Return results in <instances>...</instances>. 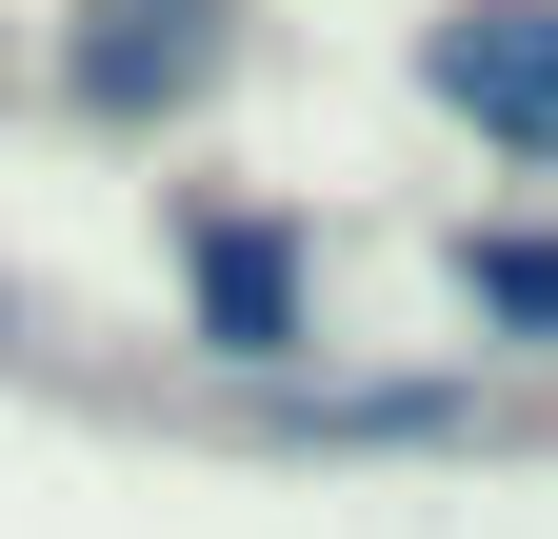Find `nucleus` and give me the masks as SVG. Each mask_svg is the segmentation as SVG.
I'll return each mask as SVG.
<instances>
[{
  "instance_id": "obj_1",
  "label": "nucleus",
  "mask_w": 558,
  "mask_h": 539,
  "mask_svg": "<svg viewBox=\"0 0 558 539\" xmlns=\"http://www.w3.org/2000/svg\"><path fill=\"white\" fill-rule=\"evenodd\" d=\"M220 60H240V0H81L60 21V100L81 120H180Z\"/></svg>"
},
{
  "instance_id": "obj_5",
  "label": "nucleus",
  "mask_w": 558,
  "mask_h": 539,
  "mask_svg": "<svg viewBox=\"0 0 558 539\" xmlns=\"http://www.w3.org/2000/svg\"><path fill=\"white\" fill-rule=\"evenodd\" d=\"M459 280H478V320H499V340H558V240H538V220H478Z\"/></svg>"
},
{
  "instance_id": "obj_3",
  "label": "nucleus",
  "mask_w": 558,
  "mask_h": 539,
  "mask_svg": "<svg viewBox=\"0 0 558 539\" xmlns=\"http://www.w3.org/2000/svg\"><path fill=\"white\" fill-rule=\"evenodd\" d=\"M180 300H199V340H220V360H259V380L319 340L300 220H240V200H180Z\"/></svg>"
},
{
  "instance_id": "obj_4",
  "label": "nucleus",
  "mask_w": 558,
  "mask_h": 539,
  "mask_svg": "<svg viewBox=\"0 0 558 539\" xmlns=\"http://www.w3.org/2000/svg\"><path fill=\"white\" fill-rule=\"evenodd\" d=\"M459 420H478L459 380H319L300 399V440H459Z\"/></svg>"
},
{
  "instance_id": "obj_2",
  "label": "nucleus",
  "mask_w": 558,
  "mask_h": 539,
  "mask_svg": "<svg viewBox=\"0 0 558 539\" xmlns=\"http://www.w3.org/2000/svg\"><path fill=\"white\" fill-rule=\"evenodd\" d=\"M418 81H439V120H478L519 180H558V0H459V21L418 40Z\"/></svg>"
}]
</instances>
